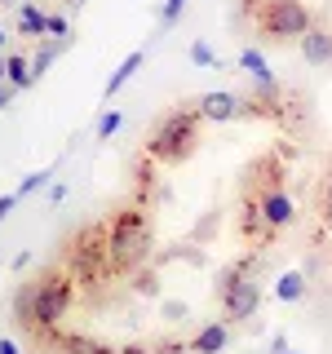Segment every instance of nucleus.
<instances>
[{"label": "nucleus", "instance_id": "nucleus-1", "mask_svg": "<svg viewBox=\"0 0 332 354\" xmlns=\"http://www.w3.org/2000/svg\"><path fill=\"white\" fill-rule=\"evenodd\" d=\"M71 301H75V279L66 270H49L18 292V324L31 328L36 337H53L62 328Z\"/></svg>", "mask_w": 332, "mask_h": 354}, {"label": "nucleus", "instance_id": "nucleus-2", "mask_svg": "<svg viewBox=\"0 0 332 354\" xmlns=\"http://www.w3.org/2000/svg\"><path fill=\"white\" fill-rule=\"evenodd\" d=\"M107 257H111V274H133L151 257V221L138 199L107 217Z\"/></svg>", "mask_w": 332, "mask_h": 354}, {"label": "nucleus", "instance_id": "nucleus-3", "mask_svg": "<svg viewBox=\"0 0 332 354\" xmlns=\"http://www.w3.org/2000/svg\"><path fill=\"white\" fill-rule=\"evenodd\" d=\"M199 129H204V115L195 106H177L155 124V133L147 138V160L151 164H186L199 147Z\"/></svg>", "mask_w": 332, "mask_h": 354}, {"label": "nucleus", "instance_id": "nucleus-4", "mask_svg": "<svg viewBox=\"0 0 332 354\" xmlns=\"http://www.w3.org/2000/svg\"><path fill=\"white\" fill-rule=\"evenodd\" d=\"M66 274L75 279V288L98 283L102 274H111V257H107V221H93L66 248Z\"/></svg>", "mask_w": 332, "mask_h": 354}, {"label": "nucleus", "instance_id": "nucleus-5", "mask_svg": "<svg viewBox=\"0 0 332 354\" xmlns=\"http://www.w3.org/2000/svg\"><path fill=\"white\" fill-rule=\"evenodd\" d=\"M315 27V14L306 0H261L257 5V31L266 40H302Z\"/></svg>", "mask_w": 332, "mask_h": 354}, {"label": "nucleus", "instance_id": "nucleus-6", "mask_svg": "<svg viewBox=\"0 0 332 354\" xmlns=\"http://www.w3.org/2000/svg\"><path fill=\"white\" fill-rule=\"evenodd\" d=\"M217 297H221L226 319H230V324H239V319H252V315H257V306H261V283H257V274H248V279L230 283L226 292H217Z\"/></svg>", "mask_w": 332, "mask_h": 354}, {"label": "nucleus", "instance_id": "nucleus-7", "mask_svg": "<svg viewBox=\"0 0 332 354\" xmlns=\"http://www.w3.org/2000/svg\"><path fill=\"white\" fill-rule=\"evenodd\" d=\"M195 111L204 120H243V97L221 93V88H217V93H204V97H199Z\"/></svg>", "mask_w": 332, "mask_h": 354}, {"label": "nucleus", "instance_id": "nucleus-8", "mask_svg": "<svg viewBox=\"0 0 332 354\" xmlns=\"http://www.w3.org/2000/svg\"><path fill=\"white\" fill-rule=\"evenodd\" d=\"M297 44H302V58L310 66H328L332 62V27H324V22H315Z\"/></svg>", "mask_w": 332, "mask_h": 354}, {"label": "nucleus", "instance_id": "nucleus-9", "mask_svg": "<svg viewBox=\"0 0 332 354\" xmlns=\"http://www.w3.org/2000/svg\"><path fill=\"white\" fill-rule=\"evenodd\" d=\"M226 341H230V328L226 324H208V328H199L195 337H191L186 354H217V350H226Z\"/></svg>", "mask_w": 332, "mask_h": 354}, {"label": "nucleus", "instance_id": "nucleus-10", "mask_svg": "<svg viewBox=\"0 0 332 354\" xmlns=\"http://www.w3.org/2000/svg\"><path fill=\"white\" fill-rule=\"evenodd\" d=\"M239 62L248 66V75L257 80V88H261V93H275V88H279V80H275V71L266 66V58H261L257 49H243V53H239Z\"/></svg>", "mask_w": 332, "mask_h": 354}, {"label": "nucleus", "instance_id": "nucleus-11", "mask_svg": "<svg viewBox=\"0 0 332 354\" xmlns=\"http://www.w3.org/2000/svg\"><path fill=\"white\" fill-rule=\"evenodd\" d=\"M18 36H49V14H40L31 0L18 5Z\"/></svg>", "mask_w": 332, "mask_h": 354}, {"label": "nucleus", "instance_id": "nucleus-12", "mask_svg": "<svg viewBox=\"0 0 332 354\" xmlns=\"http://www.w3.org/2000/svg\"><path fill=\"white\" fill-rule=\"evenodd\" d=\"M142 58H147V53H142V49H138V53H129V58L116 66V75H111V80H107L102 97H116V93H120V84H129V80H133V71H138V66H142Z\"/></svg>", "mask_w": 332, "mask_h": 354}, {"label": "nucleus", "instance_id": "nucleus-13", "mask_svg": "<svg viewBox=\"0 0 332 354\" xmlns=\"http://www.w3.org/2000/svg\"><path fill=\"white\" fill-rule=\"evenodd\" d=\"M5 66H9V84H14L18 93H22V88H31V84H36V75H31V58H22V53H9V58H5Z\"/></svg>", "mask_w": 332, "mask_h": 354}, {"label": "nucleus", "instance_id": "nucleus-14", "mask_svg": "<svg viewBox=\"0 0 332 354\" xmlns=\"http://www.w3.org/2000/svg\"><path fill=\"white\" fill-rule=\"evenodd\" d=\"M53 337H58V332H53ZM44 341H49V337H44ZM58 346L66 354H111L102 341H93V337H58Z\"/></svg>", "mask_w": 332, "mask_h": 354}, {"label": "nucleus", "instance_id": "nucleus-15", "mask_svg": "<svg viewBox=\"0 0 332 354\" xmlns=\"http://www.w3.org/2000/svg\"><path fill=\"white\" fill-rule=\"evenodd\" d=\"M275 297H279V301H302V297H306V279L297 270H288L279 279V288H275Z\"/></svg>", "mask_w": 332, "mask_h": 354}, {"label": "nucleus", "instance_id": "nucleus-16", "mask_svg": "<svg viewBox=\"0 0 332 354\" xmlns=\"http://www.w3.org/2000/svg\"><path fill=\"white\" fill-rule=\"evenodd\" d=\"M319 221H324V230H332V169H328L324 191H319Z\"/></svg>", "mask_w": 332, "mask_h": 354}, {"label": "nucleus", "instance_id": "nucleus-17", "mask_svg": "<svg viewBox=\"0 0 332 354\" xmlns=\"http://www.w3.org/2000/svg\"><path fill=\"white\" fill-rule=\"evenodd\" d=\"M120 124H124V115H120V111H107V115L98 120V142L116 138V133H120Z\"/></svg>", "mask_w": 332, "mask_h": 354}, {"label": "nucleus", "instance_id": "nucleus-18", "mask_svg": "<svg viewBox=\"0 0 332 354\" xmlns=\"http://www.w3.org/2000/svg\"><path fill=\"white\" fill-rule=\"evenodd\" d=\"M49 177H53L49 169H40V173H27V177H22V186H18V195H31V191H40V186L49 182Z\"/></svg>", "mask_w": 332, "mask_h": 354}, {"label": "nucleus", "instance_id": "nucleus-19", "mask_svg": "<svg viewBox=\"0 0 332 354\" xmlns=\"http://www.w3.org/2000/svg\"><path fill=\"white\" fill-rule=\"evenodd\" d=\"M191 58H195L199 66H217V58H213V49H208L204 40H199V44H191Z\"/></svg>", "mask_w": 332, "mask_h": 354}, {"label": "nucleus", "instance_id": "nucleus-20", "mask_svg": "<svg viewBox=\"0 0 332 354\" xmlns=\"http://www.w3.org/2000/svg\"><path fill=\"white\" fill-rule=\"evenodd\" d=\"M186 9V0H164V9H160V18L164 22H177V14Z\"/></svg>", "mask_w": 332, "mask_h": 354}, {"label": "nucleus", "instance_id": "nucleus-21", "mask_svg": "<svg viewBox=\"0 0 332 354\" xmlns=\"http://www.w3.org/2000/svg\"><path fill=\"white\" fill-rule=\"evenodd\" d=\"M66 31H71V27H66V18H62V14H49V36L66 40Z\"/></svg>", "mask_w": 332, "mask_h": 354}, {"label": "nucleus", "instance_id": "nucleus-22", "mask_svg": "<svg viewBox=\"0 0 332 354\" xmlns=\"http://www.w3.org/2000/svg\"><path fill=\"white\" fill-rule=\"evenodd\" d=\"M18 199H22L18 191H14V195H0V221H5V217H9V208H14V204H18Z\"/></svg>", "mask_w": 332, "mask_h": 354}, {"label": "nucleus", "instance_id": "nucleus-23", "mask_svg": "<svg viewBox=\"0 0 332 354\" xmlns=\"http://www.w3.org/2000/svg\"><path fill=\"white\" fill-rule=\"evenodd\" d=\"M14 93H18V88H14V84H9V80H5V84H0V111H5L9 102H14Z\"/></svg>", "mask_w": 332, "mask_h": 354}, {"label": "nucleus", "instance_id": "nucleus-24", "mask_svg": "<svg viewBox=\"0 0 332 354\" xmlns=\"http://www.w3.org/2000/svg\"><path fill=\"white\" fill-rule=\"evenodd\" d=\"M5 58H9V53H0V84L9 80V66H5Z\"/></svg>", "mask_w": 332, "mask_h": 354}, {"label": "nucleus", "instance_id": "nucleus-25", "mask_svg": "<svg viewBox=\"0 0 332 354\" xmlns=\"http://www.w3.org/2000/svg\"><path fill=\"white\" fill-rule=\"evenodd\" d=\"M0 354H18V346L14 341H0Z\"/></svg>", "mask_w": 332, "mask_h": 354}, {"label": "nucleus", "instance_id": "nucleus-26", "mask_svg": "<svg viewBox=\"0 0 332 354\" xmlns=\"http://www.w3.org/2000/svg\"><path fill=\"white\" fill-rule=\"evenodd\" d=\"M5 40H9V36H5V31H0V49H5Z\"/></svg>", "mask_w": 332, "mask_h": 354}, {"label": "nucleus", "instance_id": "nucleus-27", "mask_svg": "<svg viewBox=\"0 0 332 354\" xmlns=\"http://www.w3.org/2000/svg\"><path fill=\"white\" fill-rule=\"evenodd\" d=\"M71 5H84V0H71Z\"/></svg>", "mask_w": 332, "mask_h": 354}]
</instances>
